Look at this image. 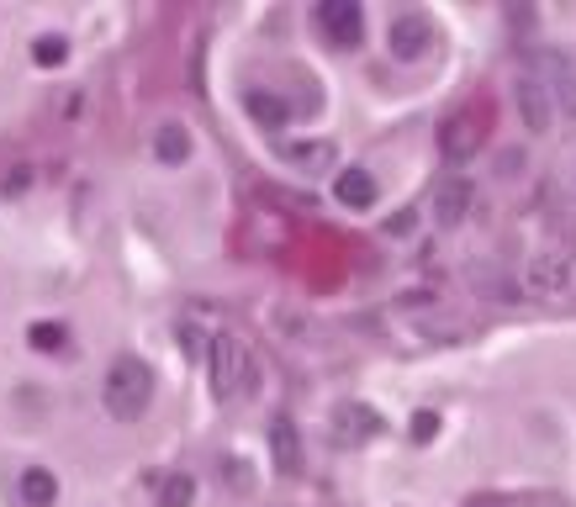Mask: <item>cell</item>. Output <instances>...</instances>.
I'll return each instance as SVG.
<instances>
[{"instance_id":"11","label":"cell","mask_w":576,"mask_h":507,"mask_svg":"<svg viewBox=\"0 0 576 507\" xmlns=\"http://www.w3.org/2000/svg\"><path fill=\"white\" fill-rule=\"evenodd\" d=\"M270 455H275V465H281L286 476L302 471V439H296V423L291 418H275L270 423Z\"/></svg>"},{"instance_id":"19","label":"cell","mask_w":576,"mask_h":507,"mask_svg":"<svg viewBox=\"0 0 576 507\" xmlns=\"http://www.w3.org/2000/svg\"><path fill=\"white\" fill-rule=\"evenodd\" d=\"M32 59H37V64H64V59H69V43H64V37H37Z\"/></svg>"},{"instance_id":"3","label":"cell","mask_w":576,"mask_h":507,"mask_svg":"<svg viewBox=\"0 0 576 507\" xmlns=\"http://www.w3.org/2000/svg\"><path fill=\"white\" fill-rule=\"evenodd\" d=\"M312 22H318V32L333 48H355L360 32H365V11L355 6V0H323V6L312 11Z\"/></svg>"},{"instance_id":"13","label":"cell","mask_w":576,"mask_h":507,"mask_svg":"<svg viewBox=\"0 0 576 507\" xmlns=\"http://www.w3.org/2000/svg\"><path fill=\"white\" fill-rule=\"evenodd\" d=\"M376 191H381V185H376V175H370V169H344V175L333 180V196H339L344 206H355V212L376 201Z\"/></svg>"},{"instance_id":"14","label":"cell","mask_w":576,"mask_h":507,"mask_svg":"<svg viewBox=\"0 0 576 507\" xmlns=\"http://www.w3.org/2000/svg\"><path fill=\"white\" fill-rule=\"evenodd\" d=\"M16 492H22L27 507H53L59 502V481H53V471H43V465H27L22 481H16Z\"/></svg>"},{"instance_id":"2","label":"cell","mask_w":576,"mask_h":507,"mask_svg":"<svg viewBox=\"0 0 576 507\" xmlns=\"http://www.w3.org/2000/svg\"><path fill=\"white\" fill-rule=\"evenodd\" d=\"M212 391L222 402H249L259 391V365H254V354L238 344L233 333L212 338Z\"/></svg>"},{"instance_id":"1","label":"cell","mask_w":576,"mask_h":507,"mask_svg":"<svg viewBox=\"0 0 576 507\" xmlns=\"http://www.w3.org/2000/svg\"><path fill=\"white\" fill-rule=\"evenodd\" d=\"M148 397H154V370H148L143 360H133V354H122V360L101 375V402H106L111 418L133 423L148 407Z\"/></svg>"},{"instance_id":"18","label":"cell","mask_w":576,"mask_h":507,"mask_svg":"<svg viewBox=\"0 0 576 507\" xmlns=\"http://www.w3.org/2000/svg\"><path fill=\"white\" fill-rule=\"evenodd\" d=\"M191 502H196V481L191 476L175 471V476L159 481V507H191Z\"/></svg>"},{"instance_id":"12","label":"cell","mask_w":576,"mask_h":507,"mask_svg":"<svg viewBox=\"0 0 576 507\" xmlns=\"http://www.w3.org/2000/svg\"><path fill=\"white\" fill-rule=\"evenodd\" d=\"M466 275H471V286H476L481 296H492V302H518V291H524L503 265H471Z\"/></svg>"},{"instance_id":"5","label":"cell","mask_w":576,"mask_h":507,"mask_svg":"<svg viewBox=\"0 0 576 507\" xmlns=\"http://www.w3.org/2000/svg\"><path fill=\"white\" fill-rule=\"evenodd\" d=\"M534 74L545 80L550 101H555V111H566V117H576V69H571V59H566V53H540V59H534Z\"/></svg>"},{"instance_id":"17","label":"cell","mask_w":576,"mask_h":507,"mask_svg":"<svg viewBox=\"0 0 576 507\" xmlns=\"http://www.w3.org/2000/svg\"><path fill=\"white\" fill-rule=\"evenodd\" d=\"M286 159H291L296 169H328V164H333V143H291Z\"/></svg>"},{"instance_id":"16","label":"cell","mask_w":576,"mask_h":507,"mask_svg":"<svg viewBox=\"0 0 576 507\" xmlns=\"http://www.w3.org/2000/svg\"><path fill=\"white\" fill-rule=\"evenodd\" d=\"M244 106H249L254 117L265 122V127H281V122L291 117V111H286V101H281V96H270V90H249V96H244Z\"/></svg>"},{"instance_id":"4","label":"cell","mask_w":576,"mask_h":507,"mask_svg":"<svg viewBox=\"0 0 576 507\" xmlns=\"http://www.w3.org/2000/svg\"><path fill=\"white\" fill-rule=\"evenodd\" d=\"M481 138H487V122H481L476 111H455V117L439 122V154L450 164H466L481 148Z\"/></svg>"},{"instance_id":"9","label":"cell","mask_w":576,"mask_h":507,"mask_svg":"<svg viewBox=\"0 0 576 507\" xmlns=\"http://www.w3.org/2000/svg\"><path fill=\"white\" fill-rule=\"evenodd\" d=\"M381 428V418L370 407H360V402H344L339 412H333V439L339 444H360V439H370Z\"/></svg>"},{"instance_id":"7","label":"cell","mask_w":576,"mask_h":507,"mask_svg":"<svg viewBox=\"0 0 576 507\" xmlns=\"http://www.w3.org/2000/svg\"><path fill=\"white\" fill-rule=\"evenodd\" d=\"M513 96H518V111H524V122L534 127V133H545V127L555 122V101H550V90H545V80H540L534 69L518 80Z\"/></svg>"},{"instance_id":"6","label":"cell","mask_w":576,"mask_h":507,"mask_svg":"<svg viewBox=\"0 0 576 507\" xmlns=\"http://www.w3.org/2000/svg\"><path fill=\"white\" fill-rule=\"evenodd\" d=\"M429 43H434V27H429V16H423V11H402L392 22V59L413 64V59L429 53Z\"/></svg>"},{"instance_id":"20","label":"cell","mask_w":576,"mask_h":507,"mask_svg":"<svg viewBox=\"0 0 576 507\" xmlns=\"http://www.w3.org/2000/svg\"><path fill=\"white\" fill-rule=\"evenodd\" d=\"M64 338H69V328H59V323H37L32 328V344L37 349H64Z\"/></svg>"},{"instance_id":"21","label":"cell","mask_w":576,"mask_h":507,"mask_svg":"<svg viewBox=\"0 0 576 507\" xmlns=\"http://www.w3.org/2000/svg\"><path fill=\"white\" fill-rule=\"evenodd\" d=\"M434 428H439L434 412H418V418H413V439H418V444H429V439H434Z\"/></svg>"},{"instance_id":"8","label":"cell","mask_w":576,"mask_h":507,"mask_svg":"<svg viewBox=\"0 0 576 507\" xmlns=\"http://www.w3.org/2000/svg\"><path fill=\"white\" fill-rule=\"evenodd\" d=\"M471 201H476V191H471V180H460V175H450L434 191V222L439 228H455V222H466V212H471Z\"/></svg>"},{"instance_id":"15","label":"cell","mask_w":576,"mask_h":507,"mask_svg":"<svg viewBox=\"0 0 576 507\" xmlns=\"http://www.w3.org/2000/svg\"><path fill=\"white\" fill-rule=\"evenodd\" d=\"M154 154L164 164H185V159H191V133H185L180 122H164L159 133H154Z\"/></svg>"},{"instance_id":"10","label":"cell","mask_w":576,"mask_h":507,"mask_svg":"<svg viewBox=\"0 0 576 507\" xmlns=\"http://www.w3.org/2000/svg\"><path fill=\"white\" fill-rule=\"evenodd\" d=\"M571 286V259L561 254H540L529 265V291H540V296H555V291H566Z\"/></svg>"}]
</instances>
